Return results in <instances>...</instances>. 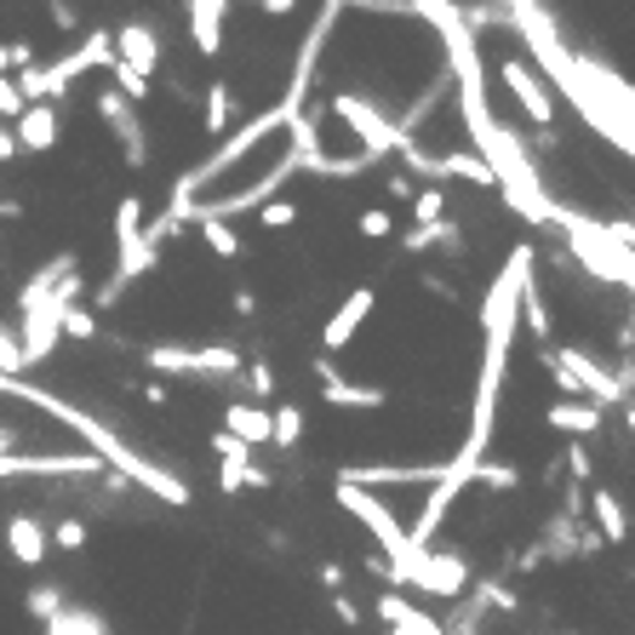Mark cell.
<instances>
[{
    "label": "cell",
    "instance_id": "obj_1",
    "mask_svg": "<svg viewBox=\"0 0 635 635\" xmlns=\"http://www.w3.org/2000/svg\"><path fill=\"white\" fill-rule=\"evenodd\" d=\"M0 395H18L23 407H35V413L58 418L63 429H75V436L92 447V458L104 464L110 476H121L126 487H144L149 498H160V504H173V510L189 504V487H184L173 470H166V464H155V458L138 452V447H126L104 418H92L86 407H75V400H63V395H52V389H41V384H29V378H0Z\"/></svg>",
    "mask_w": 635,
    "mask_h": 635
},
{
    "label": "cell",
    "instance_id": "obj_2",
    "mask_svg": "<svg viewBox=\"0 0 635 635\" xmlns=\"http://www.w3.org/2000/svg\"><path fill=\"white\" fill-rule=\"evenodd\" d=\"M332 498H339V510H344V516H355V521L378 539V550H384L378 579H389L395 590H407V573H413V561H418L424 550H413V544H407V527L395 521V510L384 504V498H373L366 487H350V481L332 487Z\"/></svg>",
    "mask_w": 635,
    "mask_h": 635
},
{
    "label": "cell",
    "instance_id": "obj_3",
    "mask_svg": "<svg viewBox=\"0 0 635 635\" xmlns=\"http://www.w3.org/2000/svg\"><path fill=\"white\" fill-rule=\"evenodd\" d=\"M555 229H566V247H573V258L584 263V275H595L601 287H635V252L618 247V236L601 218H584V212H555Z\"/></svg>",
    "mask_w": 635,
    "mask_h": 635
},
{
    "label": "cell",
    "instance_id": "obj_4",
    "mask_svg": "<svg viewBox=\"0 0 635 635\" xmlns=\"http://www.w3.org/2000/svg\"><path fill=\"white\" fill-rule=\"evenodd\" d=\"M155 263H160V247L144 236V200H138V195H121V200H115V275L104 281V292H97L92 304H97V310H115L121 292H126L132 281H144Z\"/></svg>",
    "mask_w": 635,
    "mask_h": 635
},
{
    "label": "cell",
    "instance_id": "obj_5",
    "mask_svg": "<svg viewBox=\"0 0 635 635\" xmlns=\"http://www.w3.org/2000/svg\"><path fill=\"white\" fill-rule=\"evenodd\" d=\"M81 292H86V281H81V270H70V275L58 281V292L35 298V304H18L23 366H46V361L58 355V344H63V310L81 304Z\"/></svg>",
    "mask_w": 635,
    "mask_h": 635
},
{
    "label": "cell",
    "instance_id": "obj_6",
    "mask_svg": "<svg viewBox=\"0 0 635 635\" xmlns=\"http://www.w3.org/2000/svg\"><path fill=\"white\" fill-rule=\"evenodd\" d=\"M544 366L555 373L561 395H579V400H590V407H601V413H607L613 400L629 395V378L613 373V366H601L590 350H566V344H555V350H544Z\"/></svg>",
    "mask_w": 635,
    "mask_h": 635
},
{
    "label": "cell",
    "instance_id": "obj_7",
    "mask_svg": "<svg viewBox=\"0 0 635 635\" xmlns=\"http://www.w3.org/2000/svg\"><path fill=\"white\" fill-rule=\"evenodd\" d=\"M144 366L166 378H241L247 355L236 344H149Z\"/></svg>",
    "mask_w": 635,
    "mask_h": 635
},
{
    "label": "cell",
    "instance_id": "obj_8",
    "mask_svg": "<svg viewBox=\"0 0 635 635\" xmlns=\"http://www.w3.org/2000/svg\"><path fill=\"white\" fill-rule=\"evenodd\" d=\"M332 115H339L350 132H355V144H361V155H373L378 166L389 160V155H400V149H407L413 138H407V132H400L378 104H366V97L361 92H332V104H326Z\"/></svg>",
    "mask_w": 635,
    "mask_h": 635
},
{
    "label": "cell",
    "instance_id": "obj_9",
    "mask_svg": "<svg viewBox=\"0 0 635 635\" xmlns=\"http://www.w3.org/2000/svg\"><path fill=\"white\" fill-rule=\"evenodd\" d=\"M470 584H476L470 561L452 555V550H424L413 561V573H407V590L436 595V601H464V590H470Z\"/></svg>",
    "mask_w": 635,
    "mask_h": 635
},
{
    "label": "cell",
    "instance_id": "obj_10",
    "mask_svg": "<svg viewBox=\"0 0 635 635\" xmlns=\"http://www.w3.org/2000/svg\"><path fill=\"white\" fill-rule=\"evenodd\" d=\"M97 121L115 132V144H121V155H126L132 173H144V166H149V132H144L138 104H126L115 86H97Z\"/></svg>",
    "mask_w": 635,
    "mask_h": 635
},
{
    "label": "cell",
    "instance_id": "obj_11",
    "mask_svg": "<svg viewBox=\"0 0 635 635\" xmlns=\"http://www.w3.org/2000/svg\"><path fill=\"white\" fill-rule=\"evenodd\" d=\"M400 160H407V173L413 178H429V184H447V178H464V184H481V189H498L492 173H487V160L476 149H452V155H429L418 144L400 149Z\"/></svg>",
    "mask_w": 635,
    "mask_h": 635
},
{
    "label": "cell",
    "instance_id": "obj_12",
    "mask_svg": "<svg viewBox=\"0 0 635 635\" xmlns=\"http://www.w3.org/2000/svg\"><path fill=\"white\" fill-rule=\"evenodd\" d=\"M498 81L510 86V97L521 104V115H527L532 126H550V121H555V92L544 86V75L532 70L527 58H504V63H498Z\"/></svg>",
    "mask_w": 635,
    "mask_h": 635
},
{
    "label": "cell",
    "instance_id": "obj_13",
    "mask_svg": "<svg viewBox=\"0 0 635 635\" xmlns=\"http://www.w3.org/2000/svg\"><path fill=\"white\" fill-rule=\"evenodd\" d=\"M315 378H321V400H326V407H339V413H378V407H389V389L350 384L339 366H332V355H315Z\"/></svg>",
    "mask_w": 635,
    "mask_h": 635
},
{
    "label": "cell",
    "instance_id": "obj_14",
    "mask_svg": "<svg viewBox=\"0 0 635 635\" xmlns=\"http://www.w3.org/2000/svg\"><path fill=\"white\" fill-rule=\"evenodd\" d=\"M373 310H378V287H350L344 292V304L326 315V326H321V350L332 355V350H350L355 344V332L373 321Z\"/></svg>",
    "mask_w": 635,
    "mask_h": 635
},
{
    "label": "cell",
    "instance_id": "obj_15",
    "mask_svg": "<svg viewBox=\"0 0 635 635\" xmlns=\"http://www.w3.org/2000/svg\"><path fill=\"white\" fill-rule=\"evenodd\" d=\"M339 481L350 487H436L441 481V464H344Z\"/></svg>",
    "mask_w": 635,
    "mask_h": 635
},
{
    "label": "cell",
    "instance_id": "obj_16",
    "mask_svg": "<svg viewBox=\"0 0 635 635\" xmlns=\"http://www.w3.org/2000/svg\"><path fill=\"white\" fill-rule=\"evenodd\" d=\"M115 35V63L121 70H132L138 81L155 86V70H160V35H155V23H121L110 29Z\"/></svg>",
    "mask_w": 635,
    "mask_h": 635
},
{
    "label": "cell",
    "instance_id": "obj_17",
    "mask_svg": "<svg viewBox=\"0 0 635 635\" xmlns=\"http://www.w3.org/2000/svg\"><path fill=\"white\" fill-rule=\"evenodd\" d=\"M212 452H218V487L223 492H258V487H270V476L252 464V447H241L236 436H212Z\"/></svg>",
    "mask_w": 635,
    "mask_h": 635
},
{
    "label": "cell",
    "instance_id": "obj_18",
    "mask_svg": "<svg viewBox=\"0 0 635 635\" xmlns=\"http://www.w3.org/2000/svg\"><path fill=\"white\" fill-rule=\"evenodd\" d=\"M12 138H18V155H46L58 138H63V121L52 104H29L18 121H12Z\"/></svg>",
    "mask_w": 635,
    "mask_h": 635
},
{
    "label": "cell",
    "instance_id": "obj_19",
    "mask_svg": "<svg viewBox=\"0 0 635 635\" xmlns=\"http://www.w3.org/2000/svg\"><path fill=\"white\" fill-rule=\"evenodd\" d=\"M189 12V41L200 58H218L223 52V18H229V0H184Z\"/></svg>",
    "mask_w": 635,
    "mask_h": 635
},
{
    "label": "cell",
    "instance_id": "obj_20",
    "mask_svg": "<svg viewBox=\"0 0 635 635\" xmlns=\"http://www.w3.org/2000/svg\"><path fill=\"white\" fill-rule=\"evenodd\" d=\"M7 555H12L18 566H41V561L52 555V532H46L35 516L18 510V516L7 521Z\"/></svg>",
    "mask_w": 635,
    "mask_h": 635
},
{
    "label": "cell",
    "instance_id": "obj_21",
    "mask_svg": "<svg viewBox=\"0 0 635 635\" xmlns=\"http://www.w3.org/2000/svg\"><path fill=\"white\" fill-rule=\"evenodd\" d=\"M584 510H590V521H595V539H601V544H624V539H629V510H624V498H618L613 487H595V492L584 498Z\"/></svg>",
    "mask_w": 635,
    "mask_h": 635
},
{
    "label": "cell",
    "instance_id": "obj_22",
    "mask_svg": "<svg viewBox=\"0 0 635 635\" xmlns=\"http://www.w3.org/2000/svg\"><path fill=\"white\" fill-rule=\"evenodd\" d=\"M378 618H384L389 635H441V618H429L424 607H413V601L400 595V590L378 595Z\"/></svg>",
    "mask_w": 635,
    "mask_h": 635
},
{
    "label": "cell",
    "instance_id": "obj_23",
    "mask_svg": "<svg viewBox=\"0 0 635 635\" xmlns=\"http://www.w3.org/2000/svg\"><path fill=\"white\" fill-rule=\"evenodd\" d=\"M223 436H236L241 447H270V407H258V400H229Z\"/></svg>",
    "mask_w": 635,
    "mask_h": 635
},
{
    "label": "cell",
    "instance_id": "obj_24",
    "mask_svg": "<svg viewBox=\"0 0 635 635\" xmlns=\"http://www.w3.org/2000/svg\"><path fill=\"white\" fill-rule=\"evenodd\" d=\"M236 115H241V97H236V86H229V81L218 75V81L207 86V104H200V126H207L212 138H229Z\"/></svg>",
    "mask_w": 635,
    "mask_h": 635
},
{
    "label": "cell",
    "instance_id": "obj_25",
    "mask_svg": "<svg viewBox=\"0 0 635 635\" xmlns=\"http://www.w3.org/2000/svg\"><path fill=\"white\" fill-rule=\"evenodd\" d=\"M544 424L555 436H595L601 407H590V400H555V407H544Z\"/></svg>",
    "mask_w": 635,
    "mask_h": 635
},
{
    "label": "cell",
    "instance_id": "obj_26",
    "mask_svg": "<svg viewBox=\"0 0 635 635\" xmlns=\"http://www.w3.org/2000/svg\"><path fill=\"white\" fill-rule=\"evenodd\" d=\"M41 635H110V618L97 613V607H75V601H70L63 613H52V618H46V629H41Z\"/></svg>",
    "mask_w": 635,
    "mask_h": 635
},
{
    "label": "cell",
    "instance_id": "obj_27",
    "mask_svg": "<svg viewBox=\"0 0 635 635\" xmlns=\"http://www.w3.org/2000/svg\"><path fill=\"white\" fill-rule=\"evenodd\" d=\"M464 241V229L458 223H413L407 236H400V252H413V258H424V252H436V247H458Z\"/></svg>",
    "mask_w": 635,
    "mask_h": 635
},
{
    "label": "cell",
    "instance_id": "obj_28",
    "mask_svg": "<svg viewBox=\"0 0 635 635\" xmlns=\"http://www.w3.org/2000/svg\"><path fill=\"white\" fill-rule=\"evenodd\" d=\"M270 447H281V452L304 447V407H292V400L270 407Z\"/></svg>",
    "mask_w": 635,
    "mask_h": 635
},
{
    "label": "cell",
    "instance_id": "obj_29",
    "mask_svg": "<svg viewBox=\"0 0 635 635\" xmlns=\"http://www.w3.org/2000/svg\"><path fill=\"white\" fill-rule=\"evenodd\" d=\"M521 326L539 339L544 350H550V310H544V298H539V287H532V275H527V287H521Z\"/></svg>",
    "mask_w": 635,
    "mask_h": 635
},
{
    "label": "cell",
    "instance_id": "obj_30",
    "mask_svg": "<svg viewBox=\"0 0 635 635\" xmlns=\"http://www.w3.org/2000/svg\"><path fill=\"white\" fill-rule=\"evenodd\" d=\"M200 241H207V252H218V258H247V241H241L236 223H200Z\"/></svg>",
    "mask_w": 635,
    "mask_h": 635
},
{
    "label": "cell",
    "instance_id": "obj_31",
    "mask_svg": "<svg viewBox=\"0 0 635 635\" xmlns=\"http://www.w3.org/2000/svg\"><path fill=\"white\" fill-rule=\"evenodd\" d=\"M470 487H487V492H516V487H521V470H516V464H492V458H481Z\"/></svg>",
    "mask_w": 635,
    "mask_h": 635
},
{
    "label": "cell",
    "instance_id": "obj_32",
    "mask_svg": "<svg viewBox=\"0 0 635 635\" xmlns=\"http://www.w3.org/2000/svg\"><path fill=\"white\" fill-rule=\"evenodd\" d=\"M23 607H29V613H35L41 624H46L52 613H63V607H70V595H63L58 584H35V590H29V595H23Z\"/></svg>",
    "mask_w": 635,
    "mask_h": 635
},
{
    "label": "cell",
    "instance_id": "obj_33",
    "mask_svg": "<svg viewBox=\"0 0 635 635\" xmlns=\"http://www.w3.org/2000/svg\"><path fill=\"white\" fill-rule=\"evenodd\" d=\"M447 218V189L441 184H429L413 195V223H441Z\"/></svg>",
    "mask_w": 635,
    "mask_h": 635
},
{
    "label": "cell",
    "instance_id": "obj_34",
    "mask_svg": "<svg viewBox=\"0 0 635 635\" xmlns=\"http://www.w3.org/2000/svg\"><path fill=\"white\" fill-rule=\"evenodd\" d=\"M241 384H247V395L258 400V407H263V400H275V373H270V361H247V366H241Z\"/></svg>",
    "mask_w": 635,
    "mask_h": 635
},
{
    "label": "cell",
    "instance_id": "obj_35",
    "mask_svg": "<svg viewBox=\"0 0 635 635\" xmlns=\"http://www.w3.org/2000/svg\"><path fill=\"white\" fill-rule=\"evenodd\" d=\"M355 236H361V241H389V236H395V218H389L384 207H366V212L355 218Z\"/></svg>",
    "mask_w": 635,
    "mask_h": 635
},
{
    "label": "cell",
    "instance_id": "obj_36",
    "mask_svg": "<svg viewBox=\"0 0 635 635\" xmlns=\"http://www.w3.org/2000/svg\"><path fill=\"white\" fill-rule=\"evenodd\" d=\"M35 70V46L29 41H0V75H23Z\"/></svg>",
    "mask_w": 635,
    "mask_h": 635
},
{
    "label": "cell",
    "instance_id": "obj_37",
    "mask_svg": "<svg viewBox=\"0 0 635 635\" xmlns=\"http://www.w3.org/2000/svg\"><path fill=\"white\" fill-rule=\"evenodd\" d=\"M0 378H23V344H18V326H0Z\"/></svg>",
    "mask_w": 635,
    "mask_h": 635
},
{
    "label": "cell",
    "instance_id": "obj_38",
    "mask_svg": "<svg viewBox=\"0 0 635 635\" xmlns=\"http://www.w3.org/2000/svg\"><path fill=\"white\" fill-rule=\"evenodd\" d=\"M258 223H263V229H292V223H298V200H287V195L263 200V207H258Z\"/></svg>",
    "mask_w": 635,
    "mask_h": 635
},
{
    "label": "cell",
    "instance_id": "obj_39",
    "mask_svg": "<svg viewBox=\"0 0 635 635\" xmlns=\"http://www.w3.org/2000/svg\"><path fill=\"white\" fill-rule=\"evenodd\" d=\"M63 339H97V321H92L86 304H70V310H63Z\"/></svg>",
    "mask_w": 635,
    "mask_h": 635
},
{
    "label": "cell",
    "instance_id": "obj_40",
    "mask_svg": "<svg viewBox=\"0 0 635 635\" xmlns=\"http://www.w3.org/2000/svg\"><path fill=\"white\" fill-rule=\"evenodd\" d=\"M52 550H86V521H58L52 527Z\"/></svg>",
    "mask_w": 635,
    "mask_h": 635
},
{
    "label": "cell",
    "instance_id": "obj_41",
    "mask_svg": "<svg viewBox=\"0 0 635 635\" xmlns=\"http://www.w3.org/2000/svg\"><path fill=\"white\" fill-rule=\"evenodd\" d=\"M29 104H23V92H18V81L12 75H0V121H18Z\"/></svg>",
    "mask_w": 635,
    "mask_h": 635
},
{
    "label": "cell",
    "instance_id": "obj_42",
    "mask_svg": "<svg viewBox=\"0 0 635 635\" xmlns=\"http://www.w3.org/2000/svg\"><path fill=\"white\" fill-rule=\"evenodd\" d=\"M566 476H573V481H590V447H584V441L566 447Z\"/></svg>",
    "mask_w": 635,
    "mask_h": 635
},
{
    "label": "cell",
    "instance_id": "obj_43",
    "mask_svg": "<svg viewBox=\"0 0 635 635\" xmlns=\"http://www.w3.org/2000/svg\"><path fill=\"white\" fill-rule=\"evenodd\" d=\"M332 613H339V618H344V624H350V629H355V624H361V607H355V601H350V595H344V590H339V595H332Z\"/></svg>",
    "mask_w": 635,
    "mask_h": 635
},
{
    "label": "cell",
    "instance_id": "obj_44",
    "mask_svg": "<svg viewBox=\"0 0 635 635\" xmlns=\"http://www.w3.org/2000/svg\"><path fill=\"white\" fill-rule=\"evenodd\" d=\"M321 584L339 595V590H344V566H339V561H321Z\"/></svg>",
    "mask_w": 635,
    "mask_h": 635
},
{
    "label": "cell",
    "instance_id": "obj_45",
    "mask_svg": "<svg viewBox=\"0 0 635 635\" xmlns=\"http://www.w3.org/2000/svg\"><path fill=\"white\" fill-rule=\"evenodd\" d=\"M258 12H263V18H292L298 0H258Z\"/></svg>",
    "mask_w": 635,
    "mask_h": 635
},
{
    "label": "cell",
    "instance_id": "obj_46",
    "mask_svg": "<svg viewBox=\"0 0 635 635\" xmlns=\"http://www.w3.org/2000/svg\"><path fill=\"white\" fill-rule=\"evenodd\" d=\"M607 229L618 236V247H629V252H635V223H629V218H607Z\"/></svg>",
    "mask_w": 635,
    "mask_h": 635
},
{
    "label": "cell",
    "instance_id": "obj_47",
    "mask_svg": "<svg viewBox=\"0 0 635 635\" xmlns=\"http://www.w3.org/2000/svg\"><path fill=\"white\" fill-rule=\"evenodd\" d=\"M229 304H236V315H258V292H252V287H241L236 298H229Z\"/></svg>",
    "mask_w": 635,
    "mask_h": 635
},
{
    "label": "cell",
    "instance_id": "obj_48",
    "mask_svg": "<svg viewBox=\"0 0 635 635\" xmlns=\"http://www.w3.org/2000/svg\"><path fill=\"white\" fill-rule=\"evenodd\" d=\"M144 400H149V407H166V400H173V389H166L160 378H149V384H144Z\"/></svg>",
    "mask_w": 635,
    "mask_h": 635
},
{
    "label": "cell",
    "instance_id": "obj_49",
    "mask_svg": "<svg viewBox=\"0 0 635 635\" xmlns=\"http://www.w3.org/2000/svg\"><path fill=\"white\" fill-rule=\"evenodd\" d=\"M18 160V138H12V126H0V166Z\"/></svg>",
    "mask_w": 635,
    "mask_h": 635
},
{
    "label": "cell",
    "instance_id": "obj_50",
    "mask_svg": "<svg viewBox=\"0 0 635 635\" xmlns=\"http://www.w3.org/2000/svg\"><path fill=\"white\" fill-rule=\"evenodd\" d=\"M624 424H629V436H635V400H629V407H624Z\"/></svg>",
    "mask_w": 635,
    "mask_h": 635
},
{
    "label": "cell",
    "instance_id": "obj_51",
    "mask_svg": "<svg viewBox=\"0 0 635 635\" xmlns=\"http://www.w3.org/2000/svg\"><path fill=\"white\" fill-rule=\"evenodd\" d=\"M492 7H504V0H492Z\"/></svg>",
    "mask_w": 635,
    "mask_h": 635
},
{
    "label": "cell",
    "instance_id": "obj_52",
    "mask_svg": "<svg viewBox=\"0 0 635 635\" xmlns=\"http://www.w3.org/2000/svg\"><path fill=\"white\" fill-rule=\"evenodd\" d=\"M561 635H573V629H561Z\"/></svg>",
    "mask_w": 635,
    "mask_h": 635
},
{
    "label": "cell",
    "instance_id": "obj_53",
    "mask_svg": "<svg viewBox=\"0 0 635 635\" xmlns=\"http://www.w3.org/2000/svg\"><path fill=\"white\" fill-rule=\"evenodd\" d=\"M252 7H258V0H252Z\"/></svg>",
    "mask_w": 635,
    "mask_h": 635
}]
</instances>
